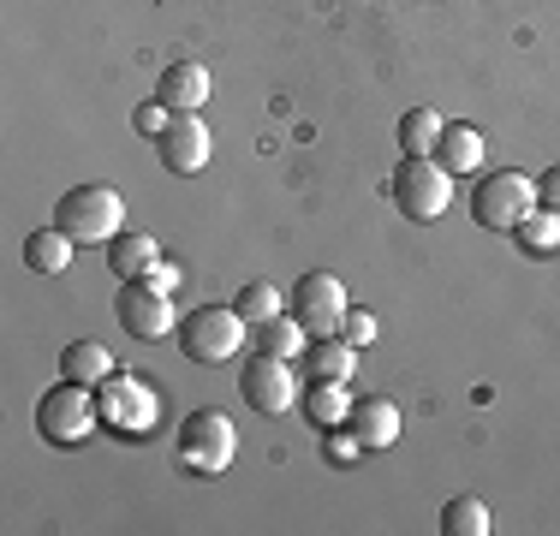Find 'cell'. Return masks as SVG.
Wrapping results in <instances>:
<instances>
[{"label":"cell","mask_w":560,"mask_h":536,"mask_svg":"<svg viewBox=\"0 0 560 536\" xmlns=\"http://www.w3.org/2000/svg\"><path fill=\"white\" fill-rule=\"evenodd\" d=\"M102 429V411H96V387H78V382H60L36 399V435L55 441V447H84L90 435Z\"/></svg>","instance_id":"4"},{"label":"cell","mask_w":560,"mask_h":536,"mask_svg":"<svg viewBox=\"0 0 560 536\" xmlns=\"http://www.w3.org/2000/svg\"><path fill=\"white\" fill-rule=\"evenodd\" d=\"M323 453H328V465H352L358 453H364V441L340 423V429H323Z\"/></svg>","instance_id":"26"},{"label":"cell","mask_w":560,"mask_h":536,"mask_svg":"<svg viewBox=\"0 0 560 536\" xmlns=\"http://www.w3.org/2000/svg\"><path fill=\"white\" fill-rule=\"evenodd\" d=\"M238 453V435H233V418L215 406L191 411V418L179 423V447H173V459H179V471L191 477H221L226 465H233Z\"/></svg>","instance_id":"3"},{"label":"cell","mask_w":560,"mask_h":536,"mask_svg":"<svg viewBox=\"0 0 560 536\" xmlns=\"http://www.w3.org/2000/svg\"><path fill=\"white\" fill-rule=\"evenodd\" d=\"M238 394L257 418H280V411L299 406V382H292V364L275 352H250V364L238 370Z\"/></svg>","instance_id":"9"},{"label":"cell","mask_w":560,"mask_h":536,"mask_svg":"<svg viewBox=\"0 0 560 536\" xmlns=\"http://www.w3.org/2000/svg\"><path fill=\"white\" fill-rule=\"evenodd\" d=\"M537 209H549V214H560V161L549 173H542L537 179Z\"/></svg>","instance_id":"28"},{"label":"cell","mask_w":560,"mask_h":536,"mask_svg":"<svg viewBox=\"0 0 560 536\" xmlns=\"http://www.w3.org/2000/svg\"><path fill=\"white\" fill-rule=\"evenodd\" d=\"M114 316L131 340H167L179 322H173V299L167 292H150L143 280H119V299H114Z\"/></svg>","instance_id":"10"},{"label":"cell","mask_w":560,"mask_h":536,"mask_svg":"<svg viewBox=\"0 0 560 536\" xmlns=\"http://www.w3.org/2000/svg\"><path fill=\"white\" fill-rule=\"evenodd\" d=\"M155 263H162V245H155L150 233H119V238H108V268H114V280H143Z\"/></svg>","instance_id":"16"},{"label":"cell","mask_w":560,"mask_h":536,"mask_svg":"<svg viewBox=\"0 0 560 536\" xmlns=\"http://www.w3.org/2000/svg\"><path fill=\"white\" fill-rule=\"evenodd\" d=\"M167 119H173V107L167 102H143V107H131V131H138V138H162L167 131Z\"/></svg>","instance_id":"25"},{"label":"cell","mask_w":560,"mask_h":536,"mask_svg":"<svg viewBox=\"0 0 560 536\" xmlns=\"http://www.w3.org/2000/svg\"><path fill=\"white\" fill-rule=\"evenodd\" d=\"M388 191H394V203L406 221H442L447 203H453V173L435 155H399Z\"/></svg>","instance_id":"5"},{"label":"cell","mask_w":560,"mask_h":536,"mask_svg":"<svg viewBox=\"0 0 560 536\" xmlns=\"http://www.w3.org/2000/svg\"><path fill=\"white\" fill-rule=\"evenodd\" d=\"M346 287H340V275H328V268H311V275L299 280V287L287 292V316L299 322L311 340H328V334H340V322H346Z\"/></svg>","instance_id":"8"},{"label":"cell","mask_w":560,"mask_h":536,"mask_svg":"<svg viewBox=\"0 0 560 536\" xmlns=\"http://www.w3.org/2000/svg\"><path fill=\"white\" fill-rule=\"evenodd\" d=\"M376 334H382V322L370 311H346V322H340V340L346 346H376Z\"/></svg>","instance_id":"27"},{"label":"cell","mask_w":560,"mask_h":536,"mask_svg":"<svg viewBox=\"0 0 560 536\" xmlns=\"http://www.w3.org/2000/svg\"><path fill=\"white\" fill-rule=\"evenodd\" d=\"M179 352L191 358V364H226V358H238V346L250 340V322L233 311V304H197V311L179 316Z\"/></svg>","instance_id":"2"},{"label":"cell","mask_w":560,"mask_h":536,"mask_svg":"<svg viewBox=\"0 0 560 536\" xmlns=\"http://www.w3.org/2000/svg\"><path fill=\"white\" fill-rule=\"evenodd\" d=\"M114 375V352L108 346H96V340H72L60 352V382H78V387H96V382H108Z\"/></svg>","instance_id":"17"},{"label":"cell","mask_w":560,"mask_h":536,"mask_svg":"<svg viewBox=\"0 0 560 536\" xmlns=\"http://www.w3.org/2000/svg\"><path fill=\"white\" fill-rule=\"evenodd\" d=\"M304 340H311V334L292 316H275V322H257V328H250V346H257V352H275V358H299Z\"/></svg>","instance_id":"22"},{"label":"cell","mask_w":560,"mask_h":536,"mask_svg":"<svg viewBox=\"0 0 560 536\" xmlns=\"http://www.w3.org/2000/svg\"><path fill=\"white\" fill-rule=\"evenodd\" d=\"M346 411H352V387L346 382H311V394H304V418H311L316 435H323V429H340Z\"/></svg>","instance_id":"19"},{"label":"cell","mask_w":560,"mask_h":536,"mask_svg":"<svg viewBox=\"0 0 560 536\" xmlns=\"http://www.w3.org/2000/svg\"><path fill=\"white\" fill-rule=\"evenodd\" d=\"M143 287H150V292H167V299H173V287H179V268H173V263H155L150 275H143Z\"/></svg>","instance_id":"29"},{"label":"cell","mask_w":560,"mask_h":536,"mask_svg":"<svg viewBox=\"0 0 560 536\" xmlns=\"http://www.w3.org/2000/svg\"><path fill=\"white\" fill-rule=\"evenodd\" d=\"M304 370H311V382H352L358 375V346H346L340 334L304 340Z\"/></svg>","instance_id":"14"},{"label":"cell","mask_w":560,"mask_h":536,"mask_svg":"<svg viewBox=\"0 0 560 536\" xmlns=\"http://www.w3.org/2000/svg\"><path fill=\"white\" fill-rule=\"evenodd\" d=\"M233 311L257 328V322H275V316H287V299H280V287L275 280H250V287H238V299H233Z\"/></svg>","instance_id":"23"},{"label":"cell","mask_w":560,"mask_h":536,"mask_svg":"<svg viewBox=\"0 0 560 536\" xmlns=\"http://www.w3.org/2000/svg\"><path fill=\"white\" fill-rule=\"evenodd\" d=\"M513 238H518V250H525V257H555V250H560V214L530 209L525 221L513 226Z\"/></svg>","instance_id":"20"},{"label":"cell","mask_w":560,"mask_h":536,"mask_svg":"<svg viewBox=\"0 0 560 536\" xmlns=\"http://www.w3.org/2000/svg\"><path fill=\"white\" fill-rule=\"evenodd\" d=\"M435 143H442V114L406 107V114H399V150L406 155H435Z\"/></svg>","instance_id":"21"},{"label":"cell","mask_w":560,"mask_h":536,"mask_svg":"<svg viewBox=\"0 0 560 536\" xmlns=\"http://www.w3.org/2000/svg\"><path fill=\"white\" fill-rule=\"evenodd\" d=\"M155 102H167L173 114H197L209 102V72L197 60H173L162 72V84H155Z\"/></svg>","instance_id":"13"},{"label":"cell","mask_w":560,"mask_h":536,"mask_svg":"<svg viewBox=\"0 0 560 536\" xmlns=\"http://www.w3.org/2000/svg\"><path fill=\"white\" fill-rule=\"evenodd\" d=\"M442 531L447 536H489L495 525H489V506L477 501V494H453L442 506Z\"/></svg>","instance_id":"24"},{"label":"cell","mask_w":560,"mask_h":536,"mask_svg":"<svg viewBox=\"0 0 560 536\" xmlns=\"http://www.w3.org/2000/svg\"><path fill=\"white\" fill-rule=\"evenodd\" d=\"M96 411H102V429H114V435L126 441H143L155 429V411H162V399H155V387L143 382V375H108V382H96Z\"/></svg>","instance_id":"7"},{"label":"cell","mask_w":560,"mask_h":536,"mask_svg":"<svg viewBox=\"0 0 560 536\" xmlns=\"http://www.w3.org/2000/svg\"><path fill=\"white\" fill-rule=\"evenodd\" d=\"M55 226L78 245H108L126 233V197L114 185H72L55 203Z\"/></svg>","instance_id":"1"},{"label":"cell","mask_w":560,"mask_h":536,"mask_svg":"<svg viewBox=\"0 0 560 536\" xmlns=\"http://www.w3.org/2000/svg\"><path fill=\"white\" fill-rule=\"evenodd\" d=\"M435 161L453 173V179H465V173H477L483 167V131L477 126H442V143H435Z\"/></svg>","instance_id":"15"},{"label":"cell","mask_w":560,"mask_h":536,"mask_svg":"<svg viewBox=\"0 0 560 536\" xmlns=\"http://www.w3.org/2000/svg\"><path fill=\"white\" fill-rule=\"evenodd\" d=\"M346 429L364 441V453H382V447H394V441H399V406L388 394H352Z\"/></svg>","instance_id":"12"},{"label":"cell","mask_w":560,"mask_h":536,"mask_svg":"<svg viewBox=\"0 0 560 536\" xmlns=\"http://www.w3.org/2000/svg\"><path fill=\"white\" fill-rule=\"evenodd\" d=\"M155 155H162L167 173H179V179H191V173L209 167V126L197 114H173L167 131L155 138Z\"/></svg>","instance_id":"11"},{"label":"cell","mask_w":560,"mask_h":536,"mask_svg":"<svg viewBox=\"0 0 560 536\" xmlns=\"http://www.w3.org/2000/svg\"><path fill=\"white\" fill-rule=\"evenodd\" d=\"M537 209V179L518 167H501V173H483L471 191V221L483 233H513L525 214Z\"/></svg>","instance_id":"6"},{"label":"cell","mask_w":560,"mask_h":536,"mask_svg":"<svg viewBox=\"0 0 560 536\" xmlns=\"http://www.w3.org/2000/svg\"><path fill=\"white\" fill-rule=\"evenodd\" d=\"M72 250H78V238H66L60 226H36V233L24 238V263H31L36 275H66V268H72Z\"/></svg>","instance_id":"18"}]
</instances>
